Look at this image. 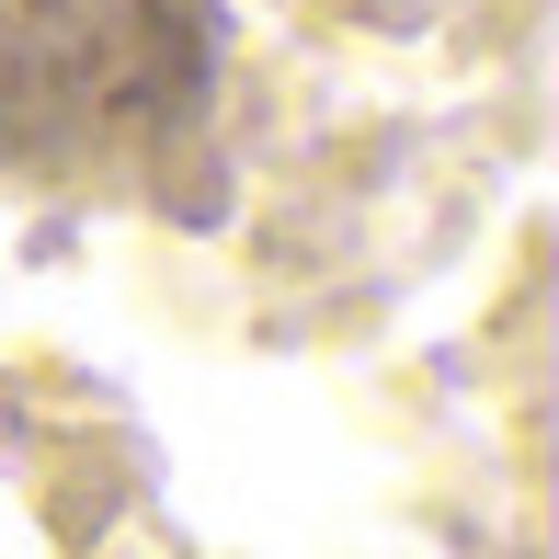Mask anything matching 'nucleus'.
Segmentation results:
<instances>
[{"label": "nucleus", "instance_id": "obj_1", "mask_svg": "<svg viewBox=\"0 0 559 559\" xmlns=\"http://www.w3.org/2000/svg\"><path fill=\"white\" fill-rule=\"evenodd\" d=\"M217 0H0V171L69 183L183 148L217 104Z\"/></svg>", "mask_w": 559, "mask_h": 559}]
</instances>
